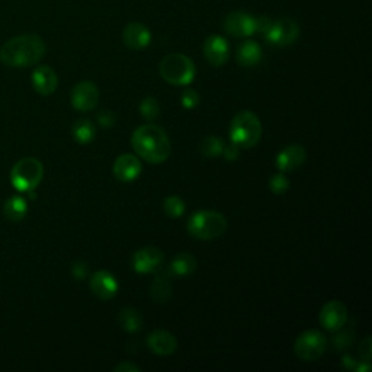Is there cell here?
<instances>
[{
    "mask_svg": "<svg viewBox=\"0 0 372 372\" xmlns=\"http://www.w3.org/2000/svg\"><path fill=\"white\" fill-rule=\"evenodd\" d=\"M359 354H361V358L363 361H371V355H372V349H371V337L366 336L365 339L361 342V346H359Z\"/></svg>",
    "mask_w": 372,
    "mask_h": 372,
    "instance_id": "34",
    "label": "cell"
},
{
    "mask_svg": "<svg viewBox=\"0 0 372 372\" xmlns=\"http://www.w3.org/2000/svg\"><path fill=\"white\" fill-rule=\"evenodd\" d=\"M224 31L234 38L250 37L256 32V18L246 12H231L223 22Z\"/></svg>",
    "mask_w": 372,
    "mask_h": 372,
    "instance_id": "11",
    "label": "cell"
},
{
    "mask_svg": "<svg viewBox=\"0 0 372 372\" xmlns=\"http://www.w3.org/2000/svg\"><path fill=\"white\" fill-rule=\"evenodd\" d=\"M72 134H73V139L79 143V144H89L93 142L95 135H96V129L92 121L86 119V118H80L73 124L72 128Z\"/></svg>",
    "mask_w": 372,
    "mask_h": 372,
    "instance_id": "24",
    "label": "cell"
},
{
    "mask_svg": "<svg viewBox=\"0 0 372 372\" xmlns=\"http://www.w3.org/2000/svg\"><path fill=\"white\" fill-rule=\"evenodd\" d=\"M46 54V44L36 33H25L6 41L0 48V61L14 69L37 64Z\"/></svg>",
    "mask_w": 372,
    "mask_h": 372,
    "instance_id": "2",
    "label": "cell"
},
{
    "mask_svg": "<svg viewBox=\"0 0 372 372\" xmlns=\"http://www.w3.org/2000/svg\"><path fill=\"white\" fill-rule=\"evenodd\" d=\"M93 295L99 299H111L118 294V281L108 270H97L89 281Z\"/></svg>",
    "mask_w": 372,
    "mask_h": 372,
    "instance_id": "15",
    "label": "cell"
},
{
    "mask_svg": "<svg viewBox=\"0 0 372 372\" xmlns=\"http://www.w3.org/2000/svg\"><path fill=\"white\" fill-rule=\"evenodd\" d=\"M139 111L143 115V118L147 121H154L160 115L159 102L152 96H147L146 99H143V102L139 107Z\"/></svg>",
    "mask_w": 372,
    "mask_h": 372,
    "instance_id": "28",
    "label": "cell"
},
{
    "mask_svg": "<svg viewBox=\"0 0 372 372\" xmlns=\"http://www.w3.org/2000/svg\"><path fill=\"white\" fill-rule=\"evenodd\" d=\"M122 41L128 48L140 51V50H144L149 47V44L152 41V33L146 25L139 23V22H132L124 28Z\"/></svg>",
    "mask_w": 372,
    "mask_h": 372,
    "instance_id": "17",
    "label": "cell"
},
{
    "mask_svg": "<svg viewBox=\"0 0 372 372\" xmlns=\"http://www.w3.org/2000/svg\"><path fill=\"white\" fill-rule=\"evenodd\" d=\"M223 156L227 161H235L239 159L240 156V147L235 146L234 143H230L227 146H224V150H223Z\"/></svg>",
    "mask_w": 372,
    "mask_h": 372,
    "instance_id": "32",
    "label": "cell"
},
{
    "mask_svg": "<svg viewBox=\"0 0 372 372\" xmlns=\"http://www.w3.org/2000/svg\"><path fill=\"white\" fill-rule=\"evenodd\" d=\"M171 275L172 274L169 272V274L156 277V280L153 281V284L150 287V295L159 304H164L172 298V284H171V280H169L171 278Z\"/></svg>",
    "mask_w": 372,
    "mask_h": 372,
    "instance_id": "23",
    "label": "cell"
},
{
    "mask_svg": "<svg viewBox=\"0 0 372 372\" xmlns=\"http://www.w3.org/2000/svg\"><path fill=\"white\" fill-rule=\"evenodd\" d=\"M28 201L21 195H12L5 201L4 214L12 223H19L26 217Z\"/></svg>",
    "mask_w": 372,
    "mask_h": 372,
    "instance_id": "22",
    "label": "cell"
},
{
    "mask_svg": "<svg viewBox=\"0 0 372 372\" xmlns=\"http://www.w3.org/2000/svg\"><path fill=\"white\" fill-rule=\"evenodd\" d=\"M143 171L142 161L137 156L134 154H121L115 161L112 167V174L119 182H132L140 176Z\"/></svg>",
    "mask_w": 372,
    "mask_h": 372,
    "instance_id": "14",
    "label": "cell"
},
{
    "mask_svg": "<svg viewBox=\"0 0 372 372\" xmlns=\"http://www.w3.org/2000/svg\"><path fill=\"white\" fill-rule=\"evenodd\" d=\"M32 86L41 96H50L58 87V76L50 65H38L32 72Z\"/></svg>",
    "mask_w": 372,
    "mask_h": 372,
    "instance_id": "18",
    "label": "cell"
},
{
    "mask_svg": "<svg viewBox=\"0 0 372 372\" xmlns=\"http://www.w3.org/2000/svg\"><path fill=\"white\" fill-rule=\"evenodd\" d=\"M270 23H272V19H269L266 16L256 18V32H259V33H262V36H265V32L269 29Z\"/></svg>",
    "mask_w": 372,
    "mask_h": 372,
    "instance_id": "36",
    "label": "cell"
},
{
    "mask_svg": "<svg viewBox=\"0 0 372 372\" xmlns=\"http://www.w3.org/2000/svg\"><path fill=\"white\" fill-rule=\"evenodd\" d=\"M307 159V152L299 144H292L287 146L282 149L275 159V164L280 169V172L282 174H289L295 172L297 169H299Z\"/></svg>",
    "mask_w": 372,
    "mask_h": 372,
    "instance_id": "13",
    "label": "cell"
},
{
    "mask_svg": "<svg viewBox=\"0 0 372 372\" xmlns=\"http://www.w3.org/2000/svg\"><path fill=\"white\" fill-rule=\"evenodd\" d=\"M112 371H114V372H139V371H142V368L137 366L135 363H132V362L122 361L121 363L115 365Z\"/></svg>",
    "mask_w": 372,
    "mask_h": 372,
    "instance_id": "35",
    "label": "cell"
},
{
    "mask_svg": "<svg viewBox=\"0 0 372 372\" xmlns=\"http://www.w3.org/2000/svg\"><path fill=\"white\" fill-rule=\"evenodd\" d=\"M115 114L112 111H100L97 114V122L100 127H104V128H111L114 124H115Z\"/></svg>",
    "mask_w": 372,
    "mask_h": 372,
    "instance_id": "31",
    "label": "cell"
},
{
    "mask_svg": "<svg viewBox=\"0 0 372 372\" xmlns=\"http://www.w3.org/2000/svg\"><path fill=\"white\" fill-rule=\"evenodd\" d=\"M269 189L277 195H282L289 189V179L282 172L275 174L269 179Z\"/></svg>",
    "mask_w": 372,
    "mask_h": 372,
    "instance_id": "29",
    "label": "cell"
},
{
    "mask_svg": "<svg viewBox=\"0 0 372 372\" xmlns=\"http://www.w3.org/2000/svg\"><path fill=\"white\" fill-rule=\"evenodd\" d=\"M196 69L193 61L181 53L166 55L160 63V76L174 86H188L193 82Z\"/></svg>",
    "mask_w": 372,
    "mask_h": 372,
    "instance_id": "5",
    "label": "cell"
},
{
    "mask_svg": "<svg viewBox=\"0 0 372 372\" xmlns=\"http://www.w3.org/2000/svg\"><path fill=\"white\" fill-rule=\"evenodd\" d=\"M262 137V122L252 111H242L231 119L230 140L240 149L255 147Z\"/></svg>",
    "mask_w": 372,
    "mask_h": 372,
    "instance_id": "3",
    "label": "cell"
},
{
    "mask_svg": "<svg viewBox=\"0 0 372 372\" xmlns=\"http://www.w3.org/2000/svg\"><path fill=\"white\" fill-rule=\"evenodd\" d=\"M131 144L134 152L143 160L160 164L172 153V143L163 128L154 124H146L132 132Z\"/></svg>",
    "mask_w": 372,
    "mask_h": 372,
    "instance_id": "1",
    "label": "cell"
},
{
    "mask_svg": "<svg viewBox=\"0 0 372 372\" xmlns=\"http://www.w3.org/2000/svg\"><path fill=\"white\" fill-rule=\"evenodd\" d=\"M72 274L76 280H85L89 274V266L85 262H78L72 267Z\"/></svg>",
    "mask_w": 372,
    "mask_h": 372,
    "instance_id": "33",
    "label": "cell"
},
{
    "mask_svg": "<svg viewBox=\"0 0 372 372\" xmlns=\"http://www.w3.org/2000/svg\"><path fill=\"white\" fill-rule=\"evenodd\" d=\"M224 142L220 137H216V135H207L201 140L199 143V153L204 157H218L223 154L224 150Z\"/></svg>",
    "mask_w": 372,
    "mask_h": 372,
    "instance_id": "26",
    "label": "cell"
},
{
    "mask_svg": "<svg viewBox=\"0 0 372 372\" xmlns=\"http://www.w3.org/2000/svg\"><path fill=\"white\" fill-rule=\"evenodd\" d=\"M181 104L185 110H193L199 105V95L193 89H186L181 95Z\"/></svg>",
    "mask_w": 372,
    "mask_h": 372,
    "instance_id": "30",
    "label": "cell"
},
{
    "mask_svg": "<svg viewBox=\"0 0 372 372\" xmlns=\"http://www.w3.org/2000/svg\"><path fill=\"white\" fill-rule=\"evenodd\" d=\"M164 253L154 246H146L135 252L131 259V266L137 274L157 272L163 265Z\"/></svg>",
    "mask_w": 372,
    "mask_h": 372,
    "instance_id": "10",
    "label": "cell"
},
{
    "mask_svg": "<svg viewBox=\"0 0 372 372\" xmlns=\"http://www.w3.org/2000/svg\"><path fill=\"white\" fill-rule=\"evenodd\" d=\"M319 321L329 331L341 330L348 321V309L342 301L331 299L321 307Z\"/></svg>",
    "mask_w": 372,
    "mask_h": 372,
    "instance_id": "9",
    "label": "cell"
},
{
    "mask_svg": "<svg viewBox=\"0 0 372 372\" xmlns=\"http://www.w3.org/2000/svg\"><path fill=\"white\" fill-rule=\"evenodd\" d=\"M204 55L207 61L214 67H221L228 61L230 47L224 37L211 36L204 43Z\"/></svg>",
    "mask_w": 372,
    "mask_h": 372,
    "instance_id": "19",
    "label": "cell"
},
{
    "mask_svg": "<svg viewBox=\"0 0 372 372\" xmlns=\"http://www.w3.org/2000/svg\"><path fill=\"white\" fill-rule=\"evenodd\" d=\"M72 105L79 112H89L99 102V89L90 80L79 82L72 90Z\"/></svg>",
    "mask_w": 372,
    "mask_h": 372,
    "instance_id": "12",
    "label": "cell"
},
{
    "mask_svg": "<svg viewBox=\"0 0 372 372\" xmlns=\"http://www.w3.org/2000/svg\"><path fill=\"white\" fill-rule=\"evenodd\" d=\"M265 40L275 47H287L294 44L299 37V26L295 21L284 18L272 21L269 29L265 32Z\"/></svg>",
    "mask_w": 372,
    "mask_h": 372,
    "instance_id": "8",
    "label": "cell"
},
{
    "mask_svg": "<svg viewBox=\"0 0 372 372\" xmlns=\"http://www.w3.org/2000/svg\"><path fill=\"white\" fill-rule=\"evenodd\" d=\"M196 266H198V262H196L195 256L192 253L182 252V253H178L172 259L171 266H169V272L176 277H186V275H191L195 272Z\"/></svg>",
    "mask_w": 372,
    "mask_h": 372,
    "instance_id": "21",
    "label": "cell"
},
{
    "mask_svg": "<svg viewBox=\"0 0 372 372\" xmlns=\"http://www.w3.org/2000/svg\"><path fill=\"white\" fill-rule=\"evenodd\" d=\"M262 57H263V53H262L260 46L252 40L242 43L239 46L238 51H235V60H238V63L243 67L257 65L260 63Z\"/></svg>",
    "mask_w": 372,
    "mask_h": 372,
    "instance_id": "20",
    "label": "cell"
},
{
    "mask_svg": "<svg viewBox=\"0 0 372 372\" xmlns=\"http://www.w3.org/2000/svg\"><path fill=\"white\" fill-rule=\"evenodd\" d=\"M185 202L178 195H169L163 201V210L171 218H179L185 213Z\"/></svg>",
    "mask_w": 372,
    "mask_h": 372,
    "instance_id": "27",
    "label": "cell"
},
{
    "mask_svg": "<svg viewBox=\"0 0 372 372\" xmlns=\"http://www.w3.org/2000/svg\"><path fill=\"white\" fill-rule=\"evenodd\" d=\"M327 341L326 336L319 330H306L295 339L294 344V352L298 359L313 362L323 356L326 352Z\"/></svg>",
    "mask_w": 372,
    "mask_h": 372,
    "instance_id": "7",
    "label": "cell"
},
{
    "mask_svg": "<svg viewBox=\"0 0 372 372\" xmlns=\"http://www.w3.org/2000/svg\"><path fill=\"white\" fill-rule=\"evenodd\" d=\"M186 228L192 238L198 240H214L225 233L227 220L221 213L204 210L189 217Z\"/></svg>",
    "mask_w": 372,
    "mask_h": 372,
    "instance_id": "4",
    "label": "cell"
},
{
    "mask_svg": "<svg viewBox=\"0 0 372 372\" xmlns=\"http://www.w3.org/2000/svg\"><path fill=\"white\" fill-rule=\"evenodd\" d=\"M118 323L122 330L128 333H135L143 327V317L137 310L124 309L118 316Z\"/></svg>",
    "mask_w": 372,
    "mask_h": 372,
    "instance_id": "25",
    "label": "cell"
},
{
    "mask_svg": "<svg viewBox=\"0 0 372 372\" xmlns=\"http://www.w3.org/2000/svg\"><path fill=\"white\" fill-rule=\"evenodd\" d=\"M147 346L153 354L159 356H167L176 352L178 341L175 334L171 331L159 329L147 336Z\"/></svg>",
    "mask_w": 372,
    "mask_h": 372,
    "instance_id": "16",
    "label": "cell"
},
{
    "mask_svg": "<svg viewBox=\"0 0 372 372\" xmlns=\"http://www.w3.org/2000/svg\"><path fill=\"white\" fill-rule=\"evenodd\" d=\"M44 166L36 157H23L15 163L11 171V182L19 192H33L41 184Z\"/></svg>",
    "mask_w": 372,
    "mask_h": 372,
    "instance_id": "6",
    "label": "cell"
}]
</instances>
